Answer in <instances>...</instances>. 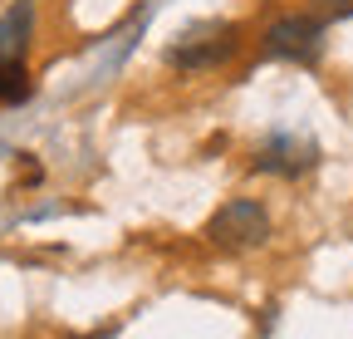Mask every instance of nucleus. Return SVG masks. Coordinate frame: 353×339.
Instances as JSON below:
<instances>
[{"mask_svg":"<svg viewBox=\"0 0 353 339\" xmlns=\"http://www.w3.org/2000/svg\"><path fill=\"white\" fill-rule=\"evenodd\" d=\"M30 35H34V6L30 0H15V6L0 15V104H25L30 99Z\"/></svg>","mask_w":353,"mask_h":339,"instance_id":"1","label":"nucleus"},{"mask_svg":"<svg viewBox=\"0 0 353 339\" xmlns=\"http://www.w3.org/2000/svg\"><path fill=\"white\" fill-rule=\"evenodd\" d=\"M236 45H241L236 25H226V20H196V25H187L167 45V64L182 69V74H201V69L226 64L236 55Z\"/></svg>","mask_w":353,"mask_h":339,"instance_id":"2","label":"nucleus"},{"mask_svg":"<svg viewBox=\"0 0 353 339\" xmlns=\"http://www.w3.org/2000/svg\"><path fill=\"white\" fill-rule=\"evenodd\" d=\"M265 236H270V217H265V206L250 202V197H236L226 206H216L211 222H206V241L221 246V251H255V246H265Z\"/></svg>","mask_w":353,"mask_h":339,"instance_id":"3","label":"nucleus"},{"mask_svg":"<svg viewBox=\"0 0 353 339\" xmlns=\"http://www.w3.org/2000/svg\"><path fill=\"white\" fill-rule=\"evenodd\" d=\"M265 55L285 64H314L324 55V20L319 15H285L265 30Z\"/></svg>","mask_w":353,"mask_h":339,"instance_id":"4","label":"nucleus"},{"mask_svg":"<svg viewBox=\"0 0 353 339\" xmlns=\"http://www.w3.org/2000/svg\"><path fill=\"white\" fill-rule=\"evenodd\" d=\"M314 162H319V143L290 138V133H275L270 143H260V153H255V167H260V173H275V177H299Z\"/></svg>","mask_w":353,"mask_h":339,"instance_id":"5","label":"nucleus"},{"mask_svg":"<svg viewBox=\"0 0 353 339\" xmlns=\"http://www.w3.org/2000/svg\"><path fill=\"white\" fill-rule=\"evenodd\" d=\"M353 0H319V20H348Z\"/></svg>","mask_w":353,"mask_h":339,"instance_id":"6","label":"nucleus"}]
</instances>
